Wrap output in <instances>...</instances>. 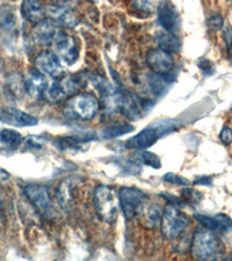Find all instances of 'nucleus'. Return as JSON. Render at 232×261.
I'll return each instance as SVG.
<instances>
[{
  "label": "nucleus",
  "instance_id": "obj_1",
  "mask_svg": "<svg viewBox=\"0 0 232 261\" xmlns=\"http://www.w3.org/2000/svg\"><path fill=\"white\" fill-rule=\"evenodd\" d=\"M176 129V122L172 120L158 121L153 122L152 124L147 125L146 128L138 133L136 136L130 138L126 141L125 147L130 150L139 151V150H147L150 146H152L160 137L171 133Z\"/></svg>",
  "mask_w": 232,
  "mask_h": 261
},
{
  "label": "nucleus",
  "instance_id": "obj_2",
  "mask_svg": "<svg viewBox=\"0 0 232 261\" xmlns=\"http://www.w3.org/2000/svg\"><path fill=\"white\" fill-rule=\"evenodd\" d=\"M93 204H94L95 213L101 221L106 223H113L116 220L117 212H119V195L115 189L99 185L94 189L93 194Z\"/></svg>",
  "mask_w": 232,
  "mask_h": 261
},
{
  "label": "nucleus",
  "instance_id": "obj_3",
  "mask_svg": "<svg viewBox=\"0 0 232 261\" xmlns=\"http://www.w3.org/2000/svg\"><path fill=\"white\" fill-rule=\"evenodd\" d=\"M99 111V101L94 95L88 93H79L66 101L64 114L71 119L92 120Z\"/></svg>",
  "mask_w": 232,
  "mask_h": 261
},
{
  "label": "nucleus",
  "instance_id": "obj_4",
  "mask_svg": "<svg viewBox=\"0 0 232 261\" xmlns=\"http://www.w3.org/2000/svg\"><path fill=\"white\" fill-rule=\"evenodd\" d=\"M219 250V239L213 231L196 229L192 241V255L196 261H210Z\"/></svg>",
  "mask_w": 232,
  "mask_h": 261
},
{
  "label": "nucleus",
  "instance_id": "obj_5",
  "mask_svg": "<svg viewBox=\"0 0 232 261\" xmlns=\"http://www.w3.org/2000/svg\"><path fill=\"white\" fill-rule=\"evenodd\" d=\"M160 224H162L164 237L167 239H175L188 228L189 217L175 205L167 204L163 210Z\"/></svg>",
  "mask_w": 232,
  "mask_h": 261
},
{
  "label": "nucleus",
  "instance_id": "obj_6",
  "mask_svg": "<svg viewBox=\"0 0 232 261\" xmlns=\"http://www.w3.org/2000/svg\"><path fill=\"white\" fill-rule=\"evenodd\" d=\"M54 54L58 60L63 61L66 65H72L79 57V49L77 41L73 36L69 35L64 31H57L51 42Z\"/></svg>",
  "mask_w": 232,
  "mask_h": 261
},
{
  "label": "nucleus",
  "instance_id": "obj_7",
  "mask_svg": "<svg viewBox=\"0 0 232 261\" xmlns=\"http://www.w3.org/2000/svg\"><path fill=\"white\" fill-rule=\"evenodd\" d=\"M117 195L120 208L126 220H132L136 216L139 207L146 200L145 193L136 187H122Z\"/></svg>",
  "mask_w": 232,
  "mask_h": 261
},
{
  "label": "nucleus",
  "instance_id": "obj_8",
  "mask_svg": "<svg viewBox=\"0 0 232 261\" xmlns=\"http://www.w3.org/2000/svg\"><path fill=\"white\" fill-rule=\"evenodd\" d=\"M120 92V111L123 113V115L128 117L130 121H135L141 119L146 112V103L147 99L139 98L133 92H130L125 88H122Z\"/></svg>",
  "mask_w": 232,
  "mask_h": 261
},
{
  "label": "nucleus",
  "instance_id": "obj_9",
  "mask_svg": "<svg viewBox=\"0 0 232 261\" xmlns=\"http://www.w3.org/2000/svg\"><path fill=\"white\" fill-rule=\"evenodd\" d=\"M35 70L41 74L48 75L50 78H62L63 66L61 61L53 51H42L35 57L34 61Z\"/></svg>",
  "mask_w": 232,
  "mask_h": 261
},
{
  "label": "nucleus",
  "instance_id": "obj_10",
  "mask_svg": "<svg viewBox=\"0 0 232 261\" xmlns=\"http://www.w3.org/2000/svg\"><path fill=\"white\" fill-rule=\"evenodd\" d=\"M146 64L152 72L159 75H166L174 67V60L172 55L160 49H151L146 54Z\"/></svg>",
  "mask_w": 232,
  "mask_h": 261
},
{
  "label": "nucleus",
  "instance_id": "obj_11",
  "mask_svg": "<svg viewBox=\"0 0 232 261\" xmlns=\"http://www.w3.org/2000/svg\"><path fill=\"white\" fill-rule=\"evenodd\" d=\"M24 194L37 212L42 215L48 214L51 208V200H50L48 188L42 185H28L24 187Z\"/></svg>",
  "mask_w": 232,
  "mask_h": 261
},
{
  "label": "nucleus",
  "instance_id": "obj_12",
  "mask_svg": "<svg viewBox=\"0 0 232 261\" xmlns=\"http://www.w3.org/2000/svg\"><path fill=\"white\" fill-rule=\"evenodd\" d=\"M0 122L13 127H33L37 124V119L18 108L3 107L0 108Z\"/></svg>",
  "mask_w": 232,
  "mask_h": 261
},
{
  "label": "nucleus",
  "instance_id": "obj_13",
  "mask_svg": "<svg viewBox=\"0 0 232 261\" xmlns=\"http://www.w3.org/2000/svg\"><path fill=\"white\" fill-rule=\"evenodd\" d=\"M138 221L146 229H154L162 221L163 209L158 203L145 200L137 212Z\"/></svg>",
  "mask_w": 232,
  "mask_h": 261
},
{
  "label": "nucleus",
  "instance_id": "obj_14",
  "mask_svg": "<svg viewBox=\"0 0 232 261\" xmlns=\"http://www.w3.org/2000/svg\"><path fill=\"white\" fill-rule=\"evenodd\" d=\"M195 220L200 222L204 229L218 233H227L232 230V220L225 214H217L215 216L195 214Z\"/></svg>",
  "mask_w": 232,
  "mask_h": 261
},
{
  "label": "nucleus",
  "instance_id": "obj_15",
  "mask_svg": "<svg viewBox=\"0 0 232 261\" xmlns=\"http://www.w3.org/2000/svg\"><path fill=\"white\" fill-rule=\"evenodd\" d=\"M158 22L164 31L175 34L180 28V18L178 12L170 3H160L158 5Z\"/></svg>",
  "mask_w": 232,
  "mask_h": 261
},
{
  "label": "nucleus",
  "instance_id": "obj_16",
  "mask_svg": "<svg viewBox=\"0 0 232 261\" xmlns=\"http://www.w3.org/2000/svg\"><path fill=\"white\" fill-rule=\"evenodd\" d=\"M23 87L24 92L31 96V98H39L43 94L46 87V81L43 74L39 71L33 69L28 71L27 74L23 77Z\"/></svg>",
  "mask_w": 232,
  "mask_h": 261
},
{
  "label": "nucleus",
  "instance_id": "obj_17",
  "mask_svg": "<svg viewBox=\"0 0 232 261\" xmlns=\"http://www.w3.org/2000/svg\"><path fill=\"white\" fill-rule=\"evenodd\" d=\"M56 27L51 20H43L36 23L33 27L32 39L39 45H45L51 43L55 34H56Z\"/></svg>",
  "mask_w": 232,
  "mask_h": 261
},
{
  "label": "nucleus",
  "instance_id": "obj_18",
  "mask_svg": "<svg viewBox=\"0 0 232 261\" xmlns=\"http://www.w3.org/2000/svg\"><path fill=\"white\" fill-rule=\"evenodd\" d=\"M46 13L49 14L51 21L55 23H60L63 26L72 27L77 23V20H75L74 14L71 12L69 8L61 5H50L46 8Z\"/></svg>",
  "mask_w": 232,
  "mask_h": 261
},
{
  "label": "nucleus",
  "instance_id": "obj_19",
  "mask_svg": "<svg viewBox=\"0 0 232 261\" xmlns=\"http://www.w3.org/2000/svg\"><path fill=\"white\" fill-rule=\"evenodd\" d=\"M167 75H159V74H145L143 77L142 85L149 93L153 95H160L165 92L166 86L170 84V79L167 78Z\"/></svg>",
  "mask_w": 232,
  "mask_h": 261
},
{
  "label": "nucleus",
  "instance_id": "obj_20",
  "mask_svg": "<svg viewBox=\"0 0 232 261\" xmlns=\"http://www.w3.org/2000/svg\"><path fill=\"white\" fill-rule=\"evenodd\" d=\"M21 13H22L24 19L36 24L44 20L46 10L41 3L28 0V2L21 4Z\"/></svg>",
  "mask_w": 232,
  "mask_h": 261
},
{
  "label": "nucleus",
  "instance_id": "obj_21",
  "mask_svg": "<svg viewBox=\"0 0 232 261\" xmlns=\"http://www.w3.org/2000/svg\"><path fill=\"white\" fill-rule=\"evenodd\" d=\"M77 186V181L73 178H66L62 181L57 188V200L60 202L61 207L64 209H69L73 201V191Z\"/></svg>",
  "mask_w": 232,
  "mask_h": 261
},
{
  "label": "nucleus",
  "instance_id": "obj_22",
  "mask_svg": "<svg viewBox=\"0 0 232 261\" xmlns=\"http://www.w3.org/2000/svg\"><path fill=\"white\" fill-rule=\"evenodd\" d=\"M156 41L159 45V49L168 54L179 53L181 49V41L175 34L167 33L165 31L158 32L156 34Z\"/></svg>",
  "mask_w": 232,
  "mask_h": 261
},
{
  "label": "nucleus",
  "instance_id": "obj_23",
  "mask_svg": "<svg viewBox=\"0 0 232 261\" xmlns=\"http://www.w3.org/2000/svg\"><path fill=\"white\" fill-rule=\"evenodd\" d=\"M129 161L134 163L135 165H145V166L156 168V170H158V168L162 167V163H160V159L158 155L150 152V151L147 150L136 151V152L130 157Z\"/></svg>",
  "mask_w": 232,
  "mask_h": 261
},
{
  "label": "nucleus",
  "instance_id": "obj_24",
  "mask_svg": "<svg viewBox=\"0 0 232 261\" xmlns=\"http://www.w3.org/2000/svg\"><path fill=\"white\" fill-rule=\"evenodd\" d=\"M66 92L60 82H53L49 85H46L43 92L44 99L50 103H60L66 98Z\"/></svg>",
  "mask_w": 232,
  "mask_h": 261
},
{
  "label": "nucleus",
  "instance_id": "obj_25",
  "mask_svg": "<svg viewBox=\"0 0 232 261\" xmlns=\"http://www.w3.org/2000/svg\"><path fill=\"white\" fill-rule=\"evenodd\" d=\"M21 134L12 129H3L0 132V143L8 150H16L22 143Z\"/></svg>",
  "mask_w": 232,
  "mask_h": 261
},
{
  "label": "nucleus",
  "instance_id": "obj_26",
  "mask_svg": "<svg viewBox=\"0 0 232 261\" xmlns=\"http://www.w3.org/2000/svg\"><path fill=\"white\" fill-rule=\"evenodd\" d=\"M134 129V125L130 123L114 124L101 132V138L102 140H113V138H117L120 136H123L125 134L132 133Z\"/></svg>",
  "mask_w": 232,
  "mask_h": 261
},
{
  "label": "nucleus",
  "instance_id": "obj_27",
  "mask_svg": "<svg viewBox=\"0 0 232 261\" xmlns=\"http://www.w3.org/2000/svg\"><path fill=\"white\" fill-rule=\"evenodd\" d=\"M6 88L8 90L10 95L13 96L14 99L20 98L24 91L23 78L19 73H12L7 79Z\"/></svg>",
  "mask_w": 232,
  "mask_h": 261
},
{
  "label": "nucleus",
  "instance_id": "obj_28",
  "mask_svg": "<svg viewBox=\"0 0 232 261\" xmlns=\"http://www.w3.org/2000/svg\"><path fill=\"white\" fill-rule=\"evenodd\" d=\"M91 141V138L82 137V136H65L56 141L57 146L61 150H74L79 149L84 143Z\"/></svg>",
  "mask_w": 232,
  "mask_h": 261
},
{
  "label": "nucleus",
  "instance_id": "obj_29",
  "mask_svg": "<svg viewBox=\"0 0 232 261\" xmlns=\"http://www.w3.org/2000/svg\"><path fill=\"white\" fill-rule=\"evenodd\" d=\"M181 200L184 201L185 204H197L202 200V194L193 188H184L181 191Z\"/></svg>",
  "mask_w": 232,
  "mask_h": 261
},
{
  "label": "nucleus",
  "instance_id": "obj_30",
  "mask_svg": "<svg viewBox=\"0 0 232 261\" xmlns=\"http://www.w3.org/2000/svg\"><path fill=\"white\" fill-rule=\"evenodd\" d=\"M23 144L28 149H35V150H40L44 146L46 141L43 137L41 136H36V135H31V136H27L24 140L22 141Z\"/></svg>",
  "mask_w": 232,
  "mask_h": 261
},
{
  "label": "nucleus",
  "instance_id": "obj_31",
  "mask_svg": "<svg viewBox=\"0 0 232 261\" xmlns=\"http://www.w3.org/2000/svg\"><path fill=\"white\" fill-rule=\"evenodd\" d=\"M163 180L171 185H178V186H183V187L189 186V185H191V181L188 179H186L185 176H181L175 173H166L163 176Z\"/></svg>",
  "mask_w": 232,
  "mask_h": 261
},
{
  "label": "nucleus",
  "instance_id": "obj_32",
  "mask_svg": "<svg viewBox=\"0 0 232 261\" xmlns=\"http://www.w3.org/2000/svg\"><path fill=\"white\" fill-rule=\"evenodd\" d=\"M223 39H224L225 42L227 58L232 62V29L230 26H226L224 31H223Z\"/></svg>",
  "mask_w": 232,
  "mask_h": 261
},
{
  "label": "nucleus",
  "instance_id": "obj_33",
  "mask_svg": "<svg viewBox=\"0 0 232 261\" xmlns=\"http://www.w3.org/2000/svg\"><path fill=\"white\" fill-rule=\"evenodd\" d=\"M223 24H224V20H223V16L219 14H214L208 19V26L213 31H219V29L223 28Z\"/></svg>",
  "mask_w": 232,
  "mask_h": 261
},
{
  "label": "nucleus",
  "instance_id": "obj_34",
  "mask_svg": "<svg viewBox=\"0 0 232 261\" xmlns=\"http://www.w3.org/2000/svg\"><path fill=\"white\" fill-rule=\"evenodd\" d=\"M219 140L224 145L232 144V129L229 127H224L219 133Z\"/></svg>",
  "mask_w": 232,
  "mask_h": 261
},
{
  "label": "nucleus",
  "instance_id": "obj_35",
  "mask_svg": "<svg viewBox=\"0 0 232 261\" xmlns=\"http://www.w3.org/2000/svg\"><path fill=\"white\" fill-rule=\"evenodd\" d=\"M199 67L203 71L204 74H212L214 72V64L208 60H202L199 62Z\"/></svg>",
  "mask_w": 232,
  "mask_h": 261
},
{
  "label": "nucleus",
  "instance_id": "obj_36",
  "mask_svg": "<svg viewBox=\"0 0 232 261\" xmlns=\"http://www.w3.org/2000/svg\"><path fill=\"white\" fill-rule=\"evenodd\" d=\"M213 184L212 176H197L196 180L194 181V185H197V186H210Z\"/></svg>",
  "mask_w": 232,
  "mask_h": 261
},
{
  "label": "nucleus",
  "instance_id": "obj_37",
  "mask_svg": "<svg viewBox=\"0 0 232 261\" xmlns=\"http://www.w3.org/2000/svg\"><path fill=\"white\" fill-rule=\"evenodd\" d=\"M134 5L136 8H139L141 11H149L153 7V4L151 2H137L134 3Z\"/></svg>",
  "mask_w": 232,
  "mask_h": 261
},
{
  "label": "nucleus",
  "instance_id": "obj_38",
  "mask_svg": "<svg viewBox=\"0 0 232 261\" xmlns=\"http://www.w3.org/2000/svg\"><path fill=\"white\" fill-rule=\"evenodd\" d=\"M225 261H232V256H230V258H227Z\"/></svg>",
  "mask_w": 232,
  "mask_h": 261
},
{
  "label": "nucleus",
  "instance_id": "obj_39",
  "mask_svg": "<svg viewBox=\"0 0 232 261\" xmlns=\"http://www.w3.org/2000/svg\"><path fill=\"white\" fill-rule=\"evenodd\" d=\"M230 114H231V116H232V106H231V109H230Z\"/></svg>",
  "mask_w": 232,
  "mask_h": 261
},
{
  "label": "nucleus",
  "instance_id": "obj_40",
  "mask_svg": "<svg viewBox=\"0 0 232 261\" xmlns=\"http://www.w3.org/2000/svg\"><path fill=\"white\" fill-rule=\"evenodd\" d=\"M0 205H2V203H0Z\"/></svg>",
  "mask_w": 232,
  "mask_h": 261
}]
</instances>
